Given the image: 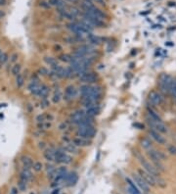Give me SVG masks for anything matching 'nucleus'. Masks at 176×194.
Returning <instances> with one entry per match:
<instances>
[{"instance_id":"obj_1","label":"nucleus","mask_w":176,"mask_h":194,"mask_svg":"<svg viewBox=\"0 0 176 194\" xmlns=\"http://www.w3.org/2000/svg\"><path fill=\"white\" fill-rule=\"evenodd\" d=\"M147 154H148L149 158L151 159V161L153 162L154 166L157 168V170H158L159 172H160V171H161V172L165 171V166L163 165L161 161L165 159V155L163 154V152H161V151H158V150L154 149V148H152V149H150V150L147 151Z\"/></svg>"},{"instance_id":"obj_2","label":"nucleus","mask_w":176,"mask_h":194,"mask_svg":"<svg viewBox=\"0 0 176 194\" xmlns=\"http://www.w3.org/2000/svg\"><path fill=\"white\" fill-rule=\"evenodd\" d=\"M136 157H137L138 161L140 162V164L142 165V167H143V170H145L147 172H149L150 174H152V176H155V178L160 176V172L157 170V168L155 167L154 165H152L148 160H146V158L143 157V155H141L136 152Z\"/></svg>"},{"instance_id":"obj_3","label":"nucleus","mask_w":176,"mask_h":194,"mask_svg":"<svg viewBox=\"0 0 176 194\" xmlns=\"http://www.w3.org/2000/svg\"><path fill=\"white\" fill-rule=\"evenodd\" d=\"M96 135V128L93 124H88V126H78L77 135L78 137L84 138V139H91Z\"/></svg>"},{"instance_id":"obj_4","label":"nucleus","mask_w":176,"mask_h":194,"mask_svg":"<svg viewBox=\"0 0 176 194\" xmlns=\"http://www.w3.org/2000/svg\"><path fill=\"white\" fill-rule=\"evenodd\" d=\"M146 122L151 129L157 130L161 133H166L168 131L167 126L163 124V122H156L154 120H152L149 116H146Z\"/></svg>"},{"instance_id":"obj_5","label":"nucleus","mask_w":176,"mask_h":194,"mask_svg":"<svg viewBox=\"0 0 176 194\" xmlns=\"http://www.w3.org/2000/svg\"><path fill=\"white\" fill-rule=\"evenodd\" d=\"M99 76L96 73H93V72H85L83 73L82 75H80L78 76V80H79L80 82L85 83V84H91V83H95L97 82Z\"/></svg>"},{"instance_id":"obj_6","label":"nucleus","mask_w":176,"mask_h":194,"mask_svg":"<svg viewBox=\"0 0 176 194\" xmlns=\"http://www.w3.org/2000/svg\"><path fill=\"white\" fill-rule=\"evenodd\" d=\"M173 78L170 76L161 75L160 78V89L163 93H169Z\"/></svg>"},{"instance_id":"obj_7","label":"nucleus","mask_w":176,"mask_h":194,"mask_svg":"<svg viewBox=\"0 0 176 194\" xmlns=\"http://www.w3.org/2000/svg\"><path fill=\"white\" fill-rule=\"evenodd\" d=\"M81 15H82L83 20L88 22V23H89L93 28L94 27H96V28H104L105 27L104 21L100 20V19H98V18H96V17L93 16V15H91V14L85 13V12H84V13H82Z\"/></svg>"},{"instance_id":"obj_8","label":"nucleus","mask_w":176,"mask_h":194,"mask_svg":"<svg viewBox=\"0 0 176 194\" xmlns=\"http://www.w3.org/2000/svg\"><path fill=\"white\" fill-rule=\"evenodd\" d=\"M132 178H133V181H134V183H136L137 185L144 191V192H146V193L149 192L150 191V185L146 183V180H145V179L142 178L139 174H133Z\"/></svg>"},{"instance_id":"obj_9","label":"nucleus","mask_w":176,"mask_h":194,"mask_svg":"<svg viewBox=\"0 0 176 194\" xmlns=\"http://www.w3.org/2000/svg\"><path fill=\"white\" fill-rule=\"evenodd\" d=\"M77 95V89L73 85H69L66 87L65 93H64V99L66 101H72L73 99H75Z\"/></svg>"},{"instance_id":"obj_10","label":"nucleus","mask_w":176,"mask_h":194,"mask_svg":"<svg viewBox=\"0 0 176 194\" xmlns=\"http://www.w3.org/2000/svg\"><path fill=\"white\" fill-rule=\"evenodd\" d=\"M149 101L152 103L155 106H158V105H161L163 101V95L161 94L160 92L158 91H151L149 94Z\"/></svg>"},{"instance_id":"obj_11","label":"nucleus","mask_w":176,"mask_h":194,"mask_svg":"<svg viewBox=\"0 0 176 194\" xmlns=\"http://www.w3.org/2000/svg\"><path fill=\"white\" fill-rule=\"evenodd\" d=\"M138 174H140V176L143 178L145 180H146V183L149 184L150 186H156L157 183H156V178L153 176L152 174H150L149 172H147L145 170H138Z\"/></svg>"},{"instance_id":"obj_12","label":"nucleus","mask_w":176,"mask_h":194,"mask_svg":"<svg viewBox=\"0 0 176 194\" xmlns=\"http://www.w3.org/2000/svg\"><path fill=\"white\" fill-rule=\"evenodd\" d=\"M149 135L151 136V137L153 138L155 141H157L159 144H165V143H166V139L165 138V136H163V133L159 132V131L154 130V129L150 128Z\"/></svg>"},{"instance_id":"obj_13","label":"nucleus","mask_w":176,"mask_h":194,"mask_svg":"<svg viewBox=\"0 0 176 194\" xmlns=\"http://www.w3.org/2000/svg\"><path fill=\"white\" fill-rule=\"evenodd\" d=\"M85 116H86L85 111H83V110H77V111L73 113V115L71 116V122L75 124H77Z\"/></svg>"},{"instance_id":"obj_14","label":"nucleus","mask_w":176,"mask_h":194,"mask_svg":"<svg viewBox=\"0 0 176 194\" xmlns=\"http://www.w3.org/2000/svg\"><path fill=\"white\" fill-rule=\"evenodd\" d=\"M65 180L67 183V185L68 186H73L75 185V183H77L78 180V176L77 172H68L67 176L65 178Z\"/></svg>"},{"instance_id":"obj_15","label":"nucleus","mask_w":176,"mask_h":194,"mask_svg":"<svg viewBox=\"0 0 176 194\" xmlns=\"http://www.w3.org/2000/svg\"><path fill=\"white\" fill-rule=\"evenodd\" d=\"M20 179L25 183H28L30 180L32 179V172H30V169H27V168H24L22 172H21Z\"/></svg>"},{"instance_id":"obj_16","label":"nucleus","mask_w":176,"mask_h":194,"mask_svg":"<svg viewBox=\"0 0 176 194\" xmlns=\"http://www.w3.org/2000/svg\"><path fill=\"white\" fill-rule=\"evenodd\" d=\"M100 111H101L100 106L98 104H96V105H94V106L86 108V111H85V113H86V116H89V117L94 118V117L98 116L99 113H100Z\"/></svg>"},{"instance_id":"obj_17","label":"nucleus","mask_w":176,"mask_h":194,"mask_svg":"<svg viewBox=\"0 0 176 194\" xmlns=\"http://www.w3.org/2000/svg\"><path fill=\"white\" fill-rule=\"evenodd\" d=\"M73 143L77 147H85V146L90 145V141L89 139H84V138L81 137H75V139L73 140Z\"/></svg>"},{"instance_id":"obj_18","label":"nucleus","mask_w":176,"mask_h":194,"mask_svg":"<svg viewBox=\"0 0 176 194\" xmlns=\"http://www.w3.org/2000/svg\"><path fill=\"white\" fill-rule=\"evenodd\" d=\"M55 150L53 148H48L44 151L43 153V156L45 158V160L48 162H53L54 161V158H55Z\"/></svg>"},{"instance_id":"obj_19","label":"nucleus","mask_w":176,"mask_h":194,"mask_svg":"<svg viewBox=\"0 0 176 194\" xmlns=\"http://www.w3.org/2000/svg\"><path fill=\"white\" fill-rule=\"evenodd\" d=\"M63 149L65 150L66 152L73 153V154H77V153H78L77 146H75L73 143H71V142L65 143V145L63 146Z\"/></svg>"},{"instance_id":"obj_20","label":"nucleus","mask_w":176,"mask_h":194,"mask_svg":"<svg viewBox=\"0 0 176 194\" xmlns=\"http://www.w3.org/2000/svg\"><path fill=\"white\" fill-rule=\"evenodd\" d=\"M140 144H141L142 148L145 149L146 151H148L150 149L153 148V144H152V141L149 139L148 137H143L140 139Z\"/></svg>"},{"instance_id":"obj_21","label":"nucleus","mask_w":176,"mask_h":194,"mask_svg":"<svg viewBox=\"0 0 176 194\" xmlns=\"http://www.w3.org/2000/svg\"><path fill=\"white\" fill-rule=\"evenodd\" d=\"M147 116H149L152 120H154V121H156V122H163V120H161V117L159 116V114H157L154 110L151 109V108H148V109H147Z\"/></svg>"},{"instance_id":"obj_22","label":"nucleus","mask_w":176,"mask_h":194,"mask_svg":"<svg viewBox=\"0 0 176 194\" xmlns=\"http://www.w3.org/2000/svg\"><path fill=\"white\" fill-rule=\"evenodd\" d=\"M94 124V118L89 116H85L79 123L77 124L78 126H88V124Z\"/></svg>"},{"instance_id":"obj_23","label":"nucleus","mask_w":176,"mask_h":194,"mask_svg":"<svg viewBox=\"0 0 176 194\" xmlns=\"http://www.w3.org/2000/svg\"><path fill=\"white\" fill-rule=\"evenodd\" d=\"M22 163L24 168H27V169H32L33 166V161L32 158L28 157V156H24L22 158Z\"/></svg>"},{"instance_id":"obj_24","label":"nucleus","mask_w":176,"mask_h":194,"mask_svg":"<svg viewBox=\"0 0 176 194\" xmlns=\"http://www.w3.org/2000/svg\"><path fill=\"white\" fill-rule=\"evenodd\" d=\"M49 93V87L44 84H41L40 85V89H39V93H38V96H40L42 98V99H44V98L47 97V95H48Z\"/></svg>"},{"instance_id":"obj_25","label":"nucleus","mask_w":176,"mask_h":194,"mask_svg":"<svg viewBox=\"0 0 176 194\" xmlns=\"http://www.w3.org/2000/svg\"><path fill=\"white\" fill-rule=\"evenodd\" d=\"M44 61L45 63L47 65H49V66H51L52 68H54V67L58 66V63H57V60L54 59L53 57H45L44 58Z\"/></svg>"},{"instance_id":"obj_26","label":"nucleus","mask_w":176,"mask_h":194,"mask_svg":"<svg viewBox=\"0 0 176 194\" xmlns=\"http://www.w3.org/2000/svg\"><path fill=\"white\" fill-rule=\"evenodd\" d=\"M59 60L65 62V63H71L73 60V56L72 55H69V54H62L59 56Z\"/></svg>"},{"instance_id":"obj_27","label":"nucleus","mask_w":176,"mask_h":194,"mask_svg":"<svg viewBox=\"0 0 176 194\" xmlns=\"http://www.w3.org/2000/svg\"><path fill=\"white\" fill-rule=\"evenodd\" d=\"M24 82H25V78H24V76L21 74L16 76V84L18 87H22L24 85Z\"/></svg>"},{"instance_id":"obj_28","label":"nucleus","mask_w":176,"mask_h":194,"mask_svg":"<svg viewBox=\"0 0 176 194\" xmlns=\"http://www.w3.org/2000/svg\"><path fill=\"white\" fill-rule=\"evenodd\" d=\"M62 97H63V95H62V92H61V90H56L55 91V93H54V95H53V102L54 103H58L60 100L62 99Z\"/></svg>"},{"instance_id":"obj_29","label":"nucleus","mask_w":176,"mask_h":194,"mask_svg":"<svg viewBox=\"0 0 176 194\" xmlns=\"http://www.w3.org/2000/svg\"><path fill=\"white\" fill-rule=\"evenodd\" d=\"M32 169H33V171H35V172H38L41 171L42 169H43V164H42L41 162H35V163H33Z\"/></svg>"},{"instance_id":"obj_30","label":"nucleus","mask_w":176,"mask_h":194,"mask_svg":"<svg viewBox=\"0 0 176 194\" xmlns=\"http://www.w3.org/2000/svg\"><path fill=\"white\" fill-rule=\"evenodd\" d=\"M77 75H75V71L73 70L71 67H69V68H66V78H73V76H75Z\"/></svg>"},{"instance_id":"obj_31","label":"nucleus","mask_w":176,"mask_h":194,"mask_svg":"<svg viewBox=\"0 0 176 194\" xmlns=\"http://www.w3.org/2000/svg\"><path fill=\"white\" fill-rule=\"evenodd\" d=\"M21 72V65L20 64H15L12 68V75L18 76Z\"/></svg>"},{"instance_id":"obj_32","label":"nucleus","mask_w":176,"mask_h":194,"mask_svg":"<svg viewBox=\"0 0 176 194\" xmlns=\"http://www.w3.org/2000/svg\"><path fill=\"white\" fill-rule=\"evenodd\" d=\"M169 93L172 95L173 98L176 100V80H173V81H172V84H171Z\"/></svg>"},{"instance_id":"obj_33","label":"nucleus","mask_w":176,"mask_h":194,"mask_svg":"<svg viewBox=\"0 0 176 194\" xmlns=\"http://www.w3.org/2000/svg\"><path fill=\"white\" fill-rule=\"evenodd\" d=\"M156 183L158 184L159 186H161V187H165L166 186V183L165 181V179H163L161 178V176H157L156 178Z\"/></svg>"},{"instance_id":"obj_34","label":"nucleus","mask_w":176,"mask_h":194,"mask_svg":"<svg viewBox=\"0 0 176 194\" xmlns=\"http://www.w3.org/2000/svg\"><path fill=\"white\" fill-rule=\"evenodd\" d=\"M36 121L38 122V123H44V122L48 121V119H47V115L46 114L38 115V116L36 117Z\"/></svg>"},{"instance_id":"obj_35","label":"nucleus","mask_w":176,"mask_h":194,"mask_svg":"<svg viewBox=\"0 0 176 194\" xmlns=\"http://www.w3.org/2000/svg\"><path fill=\"white\" fill-rule=\"evenodd\" d=\"M18 185H19V189H20L21 191H25L26 189H27V183H25V181L21 180V179L19 180Z\"/></svg>"},{"instance_id":"obj_36","label":"nucleus","mask_w":176,"mask_h":194,"mask_svg":"<svg viewBox=\"0 0 176 194\" xmlns=\"http://www.w3.org/2000/svg\"><path fill=\"white\" fill-rule=\"evenodd\" d=\"M50 126H51V124L49 123H46V122H44V123H38V128H41V129H47L49 128Z\"/></svg>"},{"instance_id":"obj_37","label":"nucleus","mask_w":176,"mask_h":194,"mask_svg":"<svg viewBox=\"0 0 176 194\" xmlns=\"http://www.w3.org/2000/svg\"><path fill=\"white\" fill-rule=\"evenodd\" d=\"M70 12H71V14H72V15H73V16L75 17V18H77V16L80 14V12L78 11V9L75 8V7H73V8H71V9H70Z\"/></svg>"},{"instance_id":"obj_38","label":"nucleus","mask_w":176,"mask_h":194,"mask_svg":"<svg viewBox=\"0 0 176 194\" xmlns=\"http://www.w3.org/2000/svg\"><path fill=\"white\" fill-rule=\"evenodd\" d=\"M168 152H169L171 155H176V146L174 145L168 146Z\"/></svg>"},{"instance_id":"obj_39","label":"nucleus","mask_w":176,"mask_h":194,"mask_svg":"<svg viewBox=\"0 0 176 194\" xmlns=\"http://www.w3.org/2000/svg\"><path fill=\"white\" fill-rule=\"evenodd\" d=\"M39 73H40V75H42V76H47L48 75V70L47 69H45V68H40L39 69Z\"/></svg>"},{"instance_id":"obj_40","label":"nucleus","mask_w":176,"mask_h":194,"mask_svg":"<svg viewBox=\"0 0 176 194\" xmlns=\"http://www.w3.org/2000/svg\"><path fill=\"white\" fill-rule=\"evenodd\" d=\"M59 0H48V3L50 6H57Z\"/></svg>"},{"instance_id":"obj_41","label":"nucleus","mask_w":176,"mask_h":194,"mask_svg":"<svg viewBox=\"0 0 176 194\" xmlns=\"http://www.w3.org/2000/svg\"><path fill=\"white\" fill-rule=\"evenodd\" d=\"M40 6L43 7V8H49V7H50V5H49L48 2H45V1L40 2Z\"/></svg>"},{"instance_id":"obj_42","label":"nucleus","mask_w":176,"mask_h":194,"mask_svg":"<svg viewBox=\"0 0 176 194\" xmlns=\"http://www.w3.org/2000/svg\"><path fill=\"white\" fill-rule=\"evenodd\" d=\"M92 1H95L96 3H98V4H100V5H102V6L106 5V1H105V0H92Z\"/></svg>"},{"instance_id":"obj_43","label":"nucleus","mask_w":176,"mask_h":194,"mask_svg":"<svg viewBox=\"0 0 176 194\" xmlns=\"http://www.w3.org/2000/svg\"><path fill=\"white\" fill-rule=\"evenodd\" d=\"M134 126H136V128H138L139 129H143L144 128V124H139V123H136V124H134Z\"/></svg>"},{"instance_id":"obj_44","label":"nucleus","mask_w":176,"mask_h":194,"mask_svg":"<svg viewBox=\"0 0 176 194\" xmlns=\"http://www.w3.org/2000/svg\"><path fill=\"white\" fill-rule=\"evenodd\" d=\"M59 128L61 129V130H63V129H66L67 128V124H65V123H63L61 124L60 126H59Z\"/></svg>"},{"instance_id":"obj_45","label":"nucleus","mask_w":176,"mask_h":194,"mask_svg":"<svg viewBox=\"0 0 176 194\" xmlns=\"http://www.w3.org/2000/svg\"><path fill=\"white\" fill-rule=\"evenodd\" d=\"M17 57H18V54H14L13 56L11 57V61L12 62H15L16 60H17Z\"/></svg>"},{"instance_id":"obj_46","label":"nucleus","mask_w":176,"mask_h":194,"mask_svg":"<svg viewBox=\"0 0 176 194\" xmlns=\"http://www.w3.org/2000/svg\"><path fill=\"white\" fill-rule=\"evenodd\" d=\"M6 4V0H0V5L4 6Z\"/></svg>"},{"instance_id":"obj_47","label":"nucleus","mask_w":176,"mask_h":194,"mask_svg":"<svg viewBox=\"0 0 176 194\" xmlns=\"http://www.w3.org/2000/svg\"><path fill=\"white\" fill-rule=\"evenodd\" d=\"M4 16H5V13H4V12L2 11V10H0V19L3 18Z\"/></svg>"},{"instance_id":"obj_48","label":"nucleus","mask_w":176,"mask_h":194,"mask_svg":"<svg viewBox=\"0 0 176 194\" xmlns=\"http://www.w3.org/2000/svg\"><path fill=\"white\" fill-rule=\"evenodd\" d=\"M44 144H45L44 142H40V143H39V148H42V149H43V148H44V146H45Z\"/></svg>"},{"instance_id":"obj_49","label":"nucleus","mask_w":176,"mask_h":194,"mask_svg":"<svg viewBox=\"0 0 176 194\" xmlns=\"http://www.w3.org/2000/svg\"><path fill=\"white\" fill-rule=\"evenodd\" d=\"M68 1H70V2H73H73H77V0H68Z\"/></svg>"},{"instance_id":"obj_50","label":"nucleus","mask_w":176,"mask_h":194,"mask_svg":"<svg viewBox=\"0 0 176 194\" xmlns=\"http://www.w3.org/2000/svg\"><path fill=\"white\" fill-rule=\"evenodd\" d=\"M84 2H92V0H84Z\"/></svg>"},{"instance_id":"obj_51","label":"nucleus","mask_w":176,"mask_h":194,"mask_svg":"<svg viewBox=\"0 0 176 194\" xmlns=\"http://www.w3.org/2000/svg\"><path fill=\"white\" fill-rule=\"evenodd\" d=\"M1 53H2V51H1V50H0V55H1Z\"/></svg>"}]
</instances>
